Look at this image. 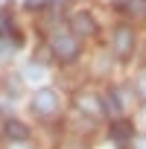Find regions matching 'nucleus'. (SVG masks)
Returning <instances> with one entry per match:
<instances>
[{"label": "nucleus", "instance_id": "2eb2a0df", "mask_svg": "<svg viewBox=\"0 0 146 149\" xmlns=\"http://www.w3.org/2000/svg\"><path fill=\"white\" fill-rule=\"evenodd\" d=\"M0 6H6V0H0Z\"/></svg>", "mask_w": 146, "mask_h": 149}, {"label": "nucleus", "instance_id": "f257e3e1", "mask_svg": "<svg viewBox=\"0 0 146 149\" xmlns=\"http://www.w3.org/2000/svg\"><path fill=\"white\" fill-rule=\"evenodd\" d=\"M32 111L38 117H56L58 114V94L53 88H38L32 97Z\"/></svg>", "mask_w": 146, "mask_h": 149}, {"label": "nucleus", "instance_id": "4468645a", "mask_svg": "<svg viewBox=\"0 0 146 149\" xmlns=\"http://www.w3.org/2000/svg\"><path fill=\"white\" fill-rule=\"evenodd\" d=\"M56 3H61V6H64V3H67V0H56Z\"/></svg>", "mask_w": 146, "mask_h": 149}, {"label": "nucleus", "instance_id": "9d476101", "mask_svg": "<svg viewBox=\"0 0 146 149\" xmlns=\"http://www.w3.org/2000/svg\"><path fill=\"white\" fill-rule=\"evenodd\" d=\"M137 94H140V100H146V76H140V82H137Z\"/></svg>", "mask_w": 146, "mask_h": 149}, {"label": "nucleus", "instance_id": "ddd939ff", "mask_svg": "<svg viewBox=\"0 0 146 149\" xmlns=\"http://www.w3.org/2000/svg\"><path fill=\"white\" fill-rule=\"evenodd\" d=\"M117 3H120V6H129V0H117Z\"/></svg>", "mask_w": 146, "mask_h": 149}, {"label": "nucleus", "instance_id": "0eeeda50", "mask_svg": "<svg viewBox=\"0 0 146 149\" xmlns=\"http://www.w3.org/2000/svg\"><path fill=\"white\" fill-rule=\"evenodd\" d=\"M131 123L129 120H117L114 126H111V137H114V143H129L131 140Z\"/></svg>", "mask_w": 146, "mask_h": 149}, {"label": "nucleus", "instance_id": "6e6552de", "mask_svg": "<svg viewBox=\"0 0 146 149\" xmlns=\"http://www.w3.org/2000/svg\"><path fill=\"white\" fill-rule=\"evenodd\" d=\"M129 12L131 15H146V0H129Z\"/></svg>", "mask_w": 146, "mask_h": 149}, {"label": "nucleus", "instance_id": "20e7f679", "mask_svg": "<svg viewBox=\"0 0 146 149\" xmlns=\"http://www.w3.org/2000/svg\"><path fill=\"white\" fill-rule=\"evenodd\" d=\"M70 26H73V35H94L97 32V24L88 12H79V15H73L70 18Z\"/></svg>", "mask_w": 146, "mask_h": 149}, {"label": "nucleus", "instance_id": "423d86ee", "mask_svg": "<svg viewBox=\"0 0 146 149\" xmlns=\"http://www.w3.org/2000/svg\"><path fill=\"white\" fill-rule=\"evenodd\" d=\"M3 134H6L12 143H24V140L29 137V129H26L21 120H6V126H3Z\"/></svg>", "mask_w": 146, "mask_h": 149}, {"label": "nucleus", "instance_id": "f03ea898", "mask_svg": "<svg viewBox=\"0 0 146 149\" xmlns=\"http://www.w3.org/2000/svg\"><path fill=\"white\" fill-rule=\"evenodd\" d=\"M111 50L117 58H129L134 53V32L131 26H117L114 35H111Z\"/></svg>", "mask_w": 146, "mask_h": 149}, {"label": "nucleus", "instance_id": "9b49d317", "mask_svg": "<svg viewBox=\"0 0 146 149\" xmlns=\"http://www.w3.org/2000/svg\"><path fill=\"white\" fill-rule=\"evenodd\" d=\"M9 29V15H0V32Z\"/></svg>", "mask_w": 146, "mask_h": 149}, {"label": "nucleus", "instance_id": "7ed1b4c3", "mask_svg": "<svg viewBox=\"0 0 146 149\" xmlns=\"http://www.w3.org/2000/svg\"><path fill=\"white\" fill-rule=\"evenodd\" d=\"M50 47H53V53H56V58H61V61H73L79 56V41H76V35H56L53 41H50Z\"/></svg>", "mask_w": 146, "mask_h": 149}, {"label": "nucleus", "instance_id": "39448f33", "mask_svg": "<svg viewBox=\"0 0 146 149\" xmlns=\"http://www.w3.org/2000/svg\"><path fill=\"white\" fill-rule=\"evenodd\" d=\"M76 108H79L82 114H88V117H99V114H102V102H99L94 94H79V97H76Z\"/></svg>", "mask_w": 146, "mask_h": 149}, {"label": "nucleus", "instance_id": "f8f14e48", "mask_svg": "<svg viewBox=\"0 0 146 149\" xmlns=\"http://www.w3.org/2000/svg\"><path fill=\"white\" fill-rule=\"evenodd\" d=\"M44 3H47V0H26V6H29V9H38V6H44Z\"/></svg>", "mask_w": 146, "mask_h": 149}, {"label": "nucleus", "instance_id": "1a4fd4ad", "mask_svg": "<svg viewBox=\"0 0 146 149\" xmlns=\"http://www.w3.org/2000/svg\"><path fill=\"white\" fill-rule=\"evenodd\" d=\"M131 146H134V149H146V134H137Z\"/></svg>", "mask_w": 146, "mask_h": 149}]
</instances>
